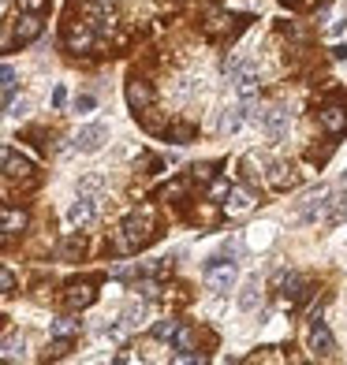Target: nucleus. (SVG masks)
<instances>
[{"instance_id":"7","label":"nucleus","mask_w":347,"mask_h":365,"mask_svg":"<svg viewBox=\"0 0 347 365\" xmlns=\"http://www.w3.org/2000/svg\"><path fill=\"white\" fill-rule=\"evenodd\" d=\"M105 142H109V127L105 123H86L75 135V149H79V153H97Z\"/></svg>"},{"instance_id":"5","label":"nucleus","mask_w":347,"mask_h":365,"mask_svg":"<svg viewBox=\"0 0 347 365\" xmlns=\"http://www.w3.org/2000/svg\"><path fill=\"white\" fill-rule=\"evenodd\" d=\"M318 123H321L325 135L340 138L343 130H347V105H343V101H328V105H321V108H318Z\"/></svg>"},{"instance_id":"30","label":"nucleus","mask_w":347,"mask_h":365,"mask_svg":"<svg viewBox=\"0 0 347 365\" xmlns=\"http://www.w3.org/2000/svg\"><path fill=\"white\" fill-rule=\"evenodd\" d=\"M0 291H4V294H11V291H15V272H11V269L0 272Z\"/></svg>"},{"instance_id":"24","label":"nucleus","mask_w":347,"mask_h":365,"mask_svg":"<svg viewBox=\"0 0 347 365\" xmlns=\"http://www.w3.org/2000/svg\"><path fill=\"white\" fill-rule=\"evenodd\" d=\"M112 26H116V15L105 11V8H94V30L97 34H112Z\"/></svg>"},{"instance_id":"27","label":"nucleus","mask_w":347,"mask_h":365,"mask_svg":"<svg viewBox=\"0 0 347 365\" xmlns=\"http://www.w3.org/2000/svg\"><path fill=\"white\" fill-rule=\"evenodd\" d=\"M172 343H176V354H183V351H191V343H194V331H191V328H179Z\"/></svg>"},{"instance_id":"39","label":"nucleus","mask_w":347,"mask_h":365,"mask_svg":"<svg viewBox=\"0 0 347 365\" xmlns=\"http://www.w3.org/2000/svg\"><path fill=\"white\" fill-rule=\"evenodd\" d=\"M333 56H336V60H347V45H340V48H333Z\"/></svg>"},{"instance_id":"23","label":"nucleus","mask_w":347,"mask_h":365,"mask_svg":"<svg viewBox=\"0 0 347 365\" xmlns=\"http://www.w3.org/2000/svg\"><path fill=\"white\" fill-rule=\"evenodd\" d=\"M179 328H183V324H179V321H172V317H169V321H157V324L150 328V336H154V339H169V343H172Z\"/></svg>"},{"instance_id":"14","label":"nucleus","mask_w":347,"mask_h":365,"mask_svg":"<svg viewBox=\"0 0 347 365\" xmlns=\"http://www.w3.org/2000/svg\"><path fill=\"white\" fill-rule=\"evenodd\" d=\"M0 224H4V235H15V231H23V227H26V212L4 205V209H0Z\"/></svg>"},{"instance_id":"35","label":"nucleus","mask_w":347,"mask_h":365,"mask_svg":"<svg viewBox=\"0 0 347 365\" xmlns=\"http://www.w3.org/2000/svg\"><path fill=\"white\" fill-rule=\"evenodd\" d=\"M194 179H213V164H198V168H194Z\"/></svg>"},{"instance_id":"21","label":"nucleus","mask_w":347,"mask_h":365,"mask_svg":"<svg viewBox=\"0 0 347 365\" xmlns=\"http://www.w3.org/2000/svg\"><path fill=\"white\" fill-rule=\"evenodd\" d=\"M273 239H276V227H273V224H261V227H254L251 235H246V242H251L254 250H261V246H269Z\"/></svg>"},{"instance_id":"6","label":"nucleus","mask_w":347,"mask_h":365,"mask_svg":"<svg viewBox=\"0 0 347 365\" xmlns=\"http://www.w3.org/2000/svg\"><path fill=\"white\" fill-rule=\"evenodd\" d=\"M94 217H97V197L79 190V197H75L71 209H68V224L71 227H86V224H94Z\"/></svg>"},{"instance_id":"10","label":"nucleus","mask_w":347,"mask_h":365,"mask_svg":"<svg viewBox=\"0 0 347 365\" xmlns=\"http://www.w3.org/2000/svg\"><path fill=\"white\" fill-rule=\"evenodd\" d=\"M0 160H4V175H8V179H26L30 172H34V164H30L23 153H15L11 145H4V153H0Z\"/></svg>"},{"instance_id":"1","label":"nucleus","mask_w":347,"mask_h":365,"mask_svg":"<svg viewBox=\"0 0 347 365\" xmlns=\"http://www.w3.org/2000/svg\"><path fill=\"white\" fill-rule=\"evenodd\" d=\"M150 235H154V231H150V217H146V212H142V217H127L120 224V242H116V250H120V254H135L139 246L150 242Z\"/></svg>"},{"instance_id":"38","label":"nucleus","mask_w":347,"mask_h":365,"mask_svg":"<svg viewBox=\"0 0 347 365\" xmlns=\"http://www.w3.org/2000/svg\"><path fill=\"white\" fill-rule=\"evenodd\" d=\"M179 194H183V187H179V182H172V187L164 190V197H179Z\"/></svg>"},{"instance_id":"31","label":"nucleus","mask_w":347,"mask_h":365,"mask_svg":"<svg viewBox=\"0 0 347 365\" xmlns=\"http://www.w3.org/2000/svg\"><path fill=\"white\" fill-rule=\"evenodd\" d=\"M79 190H82V194H97V190H101V179H97V175L82 179V182H79Z\"/></svg>"},{"instance_id":"9","label":"nucleus","mask_w":347,"mask_h":365,"mask_svg":"<svg viewBox=\"0 0 347 365\" xmlns=\"http://www.w3.org/2000/svg\"><path fill=\"white\" fill-rule=\"evenodd\" d=\"M94 38H97V30H94V23H71L68 26V48L71 53H90L94 48Z\"/></svg>"},{"instance_id":"22","label":"nucleus","mask_w":347,"mask_h":365,"mask_svg":"<svg viewBox=\"0 0 347 365\" xmlns=\"http://www.w3.org/2000/svg\"><path fill=\"white\" fill-rule=\"evenodd\" d=\"M243 120H246V115H243V105H239V108H228V112L221 115V130H224V135H236V130L243 127Z\"/></svg>"},{"instance_id":"12","label":"nucleus","mask_w":347,"mask_h":365,"mask_svg":"<svg viewBox=\"0 0 347 365\" xmlns=\"http://www.w3.org/2000/svg\"><path fill=\"white\" fill-rule=\"evenodd\" d=\"M261 127L269 130V138H284L288 135V127H291V115H288V108H269L266 115H261Z\"/></svg>"},{"instance_id":"37","label":"nucleus","mask_w":347,"mask_h":365,"mask_svg":"<svg viewBox=\"0 0 347 365\" xmlns=\"http://www.w3.org/2000/svg\"><path fill=\"white\" fill-rule=\"evenodd\" d=\"M75 108H82V112H86V108H94V97H79V101H75Z\"/></svg>"},{"instance_id":"28","label":"nucleus","mask_w":347,"mask_h":365,"mask_svg":"<svg viewBox=\"0 0 347 365\" xmlns=\"http://www.w3.org/2000/svg\"><path fill=\"white\" fill-rule=\"evenodd\" d=\"M15 4H19V11H45L49 0H15Z\"/></svg>"},{"instance_id":"11","label":"nucleus","mask_w":347,"mask_h":365,"mask_svg":"<svg viewBox=\"0 0 347 365\" xmlns=\"http://www.w3.org/2000/svg\"><path fill=\"white\" fill-rule=\"evenodd\" d=\"M127 105L135 108V112H146L154 105V90H150V82H142V78H131L127 82Z\"/></svg>"},{"instance_id":"15","label":"nucleus","mask_w":347,"mask_h":365,"mask_svg":"<svg viewBox=\"0 0 347 365\" xmlns=\"http://www.w3.org/2000/svg\"><path fill=\"white\" fill-rule=\"evenodd\" d=\"M254 205V197H251V190H231L228 194V202H224V209H228V217H243L246 209Z\"/></svg>"},{"instance_id":"26","label":"nucleus","mask_w":347,"mask_h":365,"mask_svg":"<svg viewBox=\"0 0 347 365\" xmlns=\"http://www.w3.org/2000/svg\"><path fill=\"white\" fill-rule=\"evenodd\" d=\"M228 194H231V182L228 179H213V187H209L213 202H228Z\"/></svg>"},{"instance_id":"3","label":"nucleus","mask_w":347,"mask_h":365,"mask_svg":"<svg viewBox=\"0 0 347 365\" xmlns=\"http://www.w3.org/2000/svg\"><path fill=\"white\" fill-rule=\"evenodd\" d=\"M41 34V11H23L19 19L11 23V30L4 34V48H15V41H34Z\"/></svg>"},{"instance_id":"40","label":"nucleus","mask_w":347,"mask_h":365,"mask_svg":"<svg viewBox=\"0 0 347 365\" xmlns=\"http://www.w3.org/2000/svg\"><path fill=\"white\" fill-rule=\"evenodd\" d=\"M284 4H291V8H295V4H306V0H284Z\"/></svg>"},{"instance_id":"36","label":"nucleus","mask_w":347,"mask_h":365,"mask_svg":"<svg viewBox=\"0 0 347 365\" xmlns=\"http://www.w3.org/2000/svg\"><path fill=\"white\" fill-rule=\"evenodd\" d=\"M64 101H68V90H64V86H56V90H53V105L60 108Z\"/></svg>"},{"instance_id":"34","label":"nucleus","mask_w":347,"mask_h":365,"mask_svg":"<svg viewBox=\"0 0 347 365\" xmlns=\"http://www.w3.org/2000/svg\"><path fill=\"white\" fill-rule=\"evenodd\" d=\"M26 112V101L19 97V101H8V115H23Z\"/></svg>"},{"instance_id":"32","label":"nucleus","mask_w":347,"mask_h":365,"mask_svg":"<svg viewBox=\"0 0 347 365\" xmlns=\"http://www.w3.org/2000/svg\"><path fill=\"white\" fill-rule=\"evenodd\" d=\"M15 351H23V339H15V336H8V339H4V358L11 361V358H15Z\"/></svg>"},{"instance_id":"41","label":"nucleus","mask_w":347,"mask_h":365,"mask_svg":"<svg viewBox=\"0 0 347 365\" xmlns=\"http://www.w3.org/2000/svg\"><path fill=\"white\" fill-rule=\"evenodd\" d=\"M343 190H347V172H343Z\"/></svg>"},{"instance_id":"4","label":"nucleus","mask_w":347,"mask_h":365,"mask_svg":"<svg viewBox=\"0 0 347 365\" xmlns=\"http://www.w3.org/2000/svg\"><path fill=\"white\" fill-rule=\"evenodd\" d=\"M236 264H231V261H213L209 264V269H206V287L213 291V294H228L231 287H236Z\"/></svg>"},{"instance_id":"8","label":"nucleus","mask_w":347,"mask_h":365,"mask_svg":"<svg viewBox=\"0 0 347 365\" xmlns=\"http://www.w3.org/2000/svg\"><path fill=\"white\" fill-rule=\"evenodd\" d=\"M328 202H333V190L328 187H318V190H310L306 194V202L299 209V220H325V212H328Z\"/></svg>"},{"instance_id":"19","label":"nucleus","mask_w":347,"mask_h":365,"mask_svg":"<svg viewBox=\"0 0 347 365\" xmlns=\"http://www.w3.org/2000/svg\"><path fill=\"white\" fill-rule=\"evenodd\" d=\"M347 220V190L336 194L333 202H328V212H325V224H343Z\"/></svg>"},{"instance_id":"16","label":"nucleus","mask_w":347,"mask_h":365,"mask_svg":"<svg viewBox=\"0 0 347 365\" xmlns=\"http://www.w3.org/2000/svg\"><path fill=\"white\" fill-rule=\"evenodd\" d=\"M261 306V291H258V279H246L243 291H239V309L243 313H254Z\"/></svg>"},{"instance_id":"33","label":"nucleus","mask_w":347,"mask_h":365,"mask_svg":"<svg viewBox=\"0 0 347 365\" xmlns=\"http://www.w3.org/2000/svg\"><path fill=\"white\" fill-rule=\"evenodd\" d=\"M206 26H209V30H224V26H228V19H224V15H217V11H213Z\"/></svg>"},{"instance_id":"2","label":"nucleus","mask_w":347,"mask_h":365,"mask_svg":"<svg viewBox=\"0 0 347 365\" xmlns=\"http://www.w3.org/2000/svg\"><path fill=\"white\" fill-rule=\"evenodd\" d=\"M306 343H310V351L318 354V358H333L336 354V339H333V331L325 328L321 309L310 313V336H306Z\"/></svg>"},{"instance_id":"18","label":"nucleus","mask_w":347,"mask_h":365,"mask_svg":"<svg viewBox=\"0 0 347 365\" xmlns=\"http://www.w3.org/2000/svg\"><path fill=\"white\" fill-rule=\"evenodd\" d=\"M236 90H239V101H254V97H258V75H254V68H246L236 78Z\"/></svg>"},{"instance_id":"13","label":"nucleus","mask_w":347,"mask_h":365,"mask_svg":"<svg viewBox=\"0 0 347 365\" xmlns=\"http://www.w3.org/2000/svg\"><path fill=\"white\" fill-rule=\"evenodd\" d=\"M94 298H97V291H94L90 284H71L68 291H64V302H68V309H86V306H94Z\"/></svg>"},{"instance_id":"29","label":"nucleus","mask_w":347,"mask_h":365,"mask_svg":"<svg viewBox=\"0 0 347 365\" xmlns=\"http://www.w3.org/2000/svg\"><path fill=\"white\" fill-rule=\"evenodd\" d=\"M142 317H146V306H142V302H139V306H131V309L124 313V321H127V324H139Z\"/></svg>"},{"instance_id":"20","label":"nucleus","mask_w":347,"mask_h":365,"mask_svg":"<svg viewBox=\"0 0 347 365\" xmlns=\"http://www.w3.org/2000/svg\"><path fill=\"white\" fill-rule=\"evenodd\" d=\"M269 182L276 190H288V187H295L299 182V175H295L291 168H284V164H273V175H269Z\"/></svg>"},{"instance_id":"17","label":"nucleus","mask_w":347,"mask_h":365,"mask_svg":"<svg viewBox=\"0 0 347 365\" xmlns=\"http://www.w3.org/2000/svg\"><path fill=\"white\" fill-rule=\"evenodd\" d=\"M82 331V321L75 317V313H68V317H56L53 321V336L56 339H71V336H79Z\"/></svg>"},{"instance_id":"25","label":"nucleus","mask_w":347,"mask_h":365,"mask_svg":"<svg viewBox=\"0 0 347 365\" xmlns=\"http://www.w3.org/2000/svg\"><path fill=\"white\" fill-rule=\"evenodd\" d=\"M4 82H0V90H4V101H11V93H15V82H19V75H15L11 63H4V75H0Z\"/></svg>"}]
</instances>
